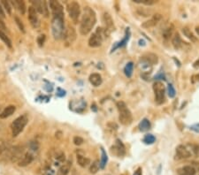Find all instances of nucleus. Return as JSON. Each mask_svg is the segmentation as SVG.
I'll return each instance as SVG.
<instances>
[{"label":"nucleus","instance_id":"nucleus-1","mask_svg":"<svg viewBox=\"0 0 199 175\" xmlns=\"http://www.w3.org/2000/svg\"><path fill=\"white\" fill-rule=\"evenodd\" d=\"M96 16L95 11L88 7L86 6L84 7L81 14V19L80 22V29L79 31L81 36H87L91 32L93 29L94 26L96 25Z\"/></svg>","mask_w":199,"mask_h":175},{"label":"nucleus","instance_id":"nucleus-2","mask_svg":"<svg viewBox=\"0 0 199 175\" xmlns=\"http://www.w3.org/2000/svg\"><path fill=\"white\" fill-rule=\"evenodd\" d=\"M51 33L56 40L63 38L65 33V24H64V15L53 16L51 21Z\"/></svg>","mask_w":199,"mask_h":175},{"label":"nucleus","instance_id":"nucleus-37","mask_svg":"<svg viewBox=\"0 0 199 175\" xmlns=\"http://www.w3.org/2000/svg\"><path fill=\"white\" fill-rule=\"evenodd\" d=\"M172 34H173V29L169 27V28H167V29H165L164 30L163 36H164L165 39H168V38H170V36H172Z\"/></svg>","mask_w":199,"mask_h":175},{"label":"nucleus","instance_id":"nucleus-39","mask_svg":"<svg viewBox=\"0 0 199 175\" xmlns=\"http://www.w3.org/2000/svg\"><path fill=\"white\" fill-rule=\"evenodd\" d=\"M73 141V143H74L75 145L79 146V145H81V144L83 143L84 141H83V139H82L81 137H80V136H74Z\"/></svg>","mask_w":199,"mask_h":175},{"label":"nucleus","instance_id":"nucleus-27","mask_svg":"<svg viewBox=\"0 0 199 175\" xmlns=\"http://www.w3.org/2000/svg\"><path fill=\"white\" fill-rule=\"evenodd\" d=\"M182 33H183V35H184L188 39H189L191 42L195 43V42L197 41L196 37L194 36V34H193L188 28H183V29H182Z\"/></svg>","mask_w":199,"mask_h":175},{"label":"nucleus","instance_id":"nucleus-8","mask_svg":"<svg viewBox=\"0 0 199 175\" xmlns=\"http://www.w3.org/2000/svg\"><path fill=\"white\" fill-rule=\"evenodd\" d=\"M31 4L33 5V7L36 9L37 13L40 14H43L44 17H49V6L48 3L46 1H31Z\"/></svg>","mask_w":199,"mask_h":175},{"label":"nucleus","instance_id":"nucleus-24","mask_svg":"<svg viewBox=\"0 0 199 175\" xmlns=\"http://www.w3.org/2000/svg\"><path fill=\"white\" fill-rule=\"evenodd\" d=\"M77 164L81 166V167H87L89 164H90V159L86 157V156H81V155H78L77 156Z\"/></svg>","mask_w":199,"mask_h":175},{"label":"nucleus","instance_id":"nucleus-7","mask_svg":"<svg viewBox=\"0 0 199 175\" xmlns=\"http://www.w3.org/2000/svg\"><path fill=\"white\" fill-rule=\"evenodd\" d=\"M153 89L155 93V101L157 104H161L165 102V89L161 81H157L153 85Z\"/></svg>","mask_w":199,"mask_h":175},{"label":"nucleus","instance_id":"nucleus-25","mask_svg":"<svg viewBox=\"0 0 199 175\" xmlns=\"http://www.w3.org/2000/svg\"><path fill=\"white\" fill-rule=\"evenodd\" d=\"M172 44L173 46L174 47V49L178 50L181 47V44H182V41H181V38H180V36L176 33L174 34V36H173V39H172Z\"/></svg>","mask_w":199,"mask_h":175},{"label":"nucleus","instance_id":"nucleus-4","mask_svg":"<svg viewBox=\"0 0 199 175\" xmlns=\"http://www.w3.org/2000/svg\"><path fill=\"white\" fill-rule=\"evenodd\" d=\"M117 108L120 112L119 120L121 121V123L124 126L130 125L133 120V118H132V114H131L130 111L128 110V108L127 107L126 104L122 101H120L117 103Z\"/></svg>","mask_w":199,"mask_h":175},{"label":"nucleus","instance_id":"nucleus-13","mask_svg":"<svg viewBox=\"0 0 199 175\" xmlns=\"http://www.w3.org/2000/svg\"><path fill=\"white\" fill-rule=\"evenodd\" d=\"M162 20V15L160 14H154L150 20H148L147 21L143 22L142 24V27L144 29H150V28H153L156 25L158 24V22Z\"/></svg>","mask_w":199,"mask_h":175},{"label":"nucleus","instance_id":"nucleus-9","mask_svg":"<svg viewBox=\"0 0 199 175\" xmlns=\"http://www.w3.org/2000/svg\"><path fill=\"white\" fill-rule=\"evenodd\" d=\"M76 37H77V35L74 28L70 25L67 26L66 29H65V33L63 36V38L66 45H71L72 44H73V42L76 40Z\"/></svg>","mask_w":199,"mask_h":175},{"label":"nucleus","instance_id":"nucleus-46","mask_svg":"<svg viewBox=\"0 0 199 175\" xmlns=\"http://www.w3.org/2000/svg\"><path fill=\"white\" fill-rule=\"evenodd\" d=\"M197 66H199V59L196 62H195V64H194V67H197Z\"/></svg>","mask_w":199,"mask_h":175},{"label":"nucleus","instance_id":"nucleus-18","mask_svg":"<svg viewBox=\"0 0 199 175\" xmlns=\"http://www.w3.org/2000/svg\"><path fill=\"white\" fill-rule=\"evenodd\" d=\"M23 152V149L21 147H14V149L12 150V154H11V160L12 162H16V161H20L21 159V155Z\"/></svg>","mask_w":199,"mask_h":175},{"label":"nucleus","instance_id":"nucleus-19","mask_svg":"<svg viewBox=\"0 0 199 175\" xmlns=\"http://www.w3.org/2000/svg\"><path fill=\"white\" fill-rule=\"evenodd\" d=\"M89 82L94 86V87H98L100 86L103 82V79H102V76L99 74H90L89 78Z\"/></svg>","mask_w":199,"mask_h":175},{"label":"nucleus","instance_id":"nucleus-17","mask_svg":"<svg viewBox=\"0 0 199 175\" xmlns=\"http://www.w3.org/2000/svg\"><path fill=\"white\" fill-rule=\"evenodd\" d=\"M112 151L117 156H122L125 154V147L120 140H117L116 144L112 147Z\"/></svg>","mask_w":199,"mask_h":175},{"label":"nucleus","instance_id":"nucleus-22","mask_svg":"<svg viewBox=\"0 0 199 175\" xmlns=\"http://www.w3.org/2000/svg\"><path fill=\"white\" fill-rule=\"evenodd\" d=\"M139 66H140L141 70H143L144 73H148V72L150 73L151 71V69H152V65L148 60H146L145 59H143V57L140 59Z\"/></svg>","mask_w":199,"mask_h":175},{"label":"nucleus","instance_id":"nucleus-34","mask_svg":"<svg viewBox=\"0 0 199 175\" xmlns=\"http://www.w3.org/2000/svg\"><path fill=\"white\" fill-rule=\"evenodd\" d=\"M101 152H102V159L100 162V167L103 169V168H105V166L107 163V155H106V151L104 150V149H101Z\"/></svg>","mask_w":199,"mask_h":175},{"label":"nucleus","instance_id":"nucleus-35","mask_svg":"<svg viewBox=\"0 0 199 175\" xmlns=\"http://www.w3.org/2000/svg\"><path fill=\"white\" fill-rule=\"evenodd\" d=\"M0 4L3 6V7L5 8V10L6 11V13L8 14H12V7L10 6V3H8L7 1H6V0H2V1L0 2Z\"/></svg>","mask_w":199,"mask_h":175},{"label":"nucleus","instance_id":"nucleus-15","mask_svg":"<svg viewBox=\"0 0 199 175\" xmlns=\"http://www.w3.org/2000/svg\"><path fill=\"white\" fill-rule=\"evenodd\" d=\"M34 160V156L30 153V152H27L23 157L18 162V164L19 166H21V167H24V166H27L29 164H30Z\"/></svg>","mask_w":199,"mask_h":175},{"label":"nucleus","instance_id":"nucleus-23","mask_svg":"<svg viewBox=\"0 0 199 175\" xmlns=\"http://www.w3.org/2000/svg\"><path fill=\"white\" fill-rule=\"evenodd\" d=\"M72 166V162L70 160L66 161L60 167L58 172V175H67V173L69 172L70 169Z\"/></svg>","mask_w":199,"mask_h":175},{"label":"nucleus","instance_id":"nucleus-42","mask_svg":"<svg viewBox=\"0 0 199 175\" xmlns=\"http://www.w3.org/2000/svg\"><path fill=\"white\" fill-rule=\"evenodd\" d=\"M6 143H2V144H0V156H1L2 154H3V152L6 149Z\"/></svg>","mask_w":199,"mask_h":175},{"label":"nucleus","instance_id":"nucleus-38","mask_svg":"<svg viewBox=\"0 0 199 175\" xmlns=\"http://www.w3.org/2000/svg\"><path fill=\"white\" fill-rule=\"evenodd\" d=\"M45 39H46L45 35H40V36L37 37V44H38V46H39V47H43V46H44V42H45Z\"/></svg>","mask_w":199,"mask_h":175},{"label":"nucleus","instance_id":"nucleus-45","mask_svg":"<svg viewBox=\"0 0 199 175\" xmlns=\"http://www.w3.org/2000/svg\"><path fill=\"white\" fill-rule=\"evenodd\" d=\"M0 17L1 18H5L6 17V14L4 12V9H3V6L0 4Z\"/></svg>","mask_w":199,"mask_h":175},{"label":"nucleus","instance_id":"nucleus-5","mask_svg":"<svg viewBox=\"0 0 199 175\" xmlns=\"http://www.w3.org/2000/svg\"><path fill=\"white\" fill-rule=\"evenodd\" d=\"M29 119L27 117V115H22L20 116L19 118H17L12 124V133H13V136L16 137L18 136L22 130L24 129V127L26 126V125L28 124Z\"/></svg>","mask_w":199,"mask_h":175},{"label":"nucleus","instance_id":"nucleus-3","mask_svg":"<svg viewBox=\"0 0 199 175\" xmlns=\"http://www.w3.org/2000/svg\"><path fill=\"white\" fill-rule=\"evenodd\" d=\"M110 32L105 29L97 28L96 30L91 35V36L88 39V46L91 48H97L100 47L103 44V41L105 38H106L109 36Z\"/></svg>","mask_w":199,"mask_h":175},{"label":"nucleus","instance_id":"nucleus-11","mask_svg":"<svg viewBox=\"0 0 199 175\" xmlns=\"http://www.w3.org/2000/svg\"><path fill=\"white\" fill-rule=\"evenodd\" d=\"M29 21L31 24V26L35 29L38 28L40 26V21L37 16V12L33 6H30L29 8Z\"/></svg>","mask_w":199,"mask_h":175},{"label":"nucleus","instance_id":"nucleus-16","mask_svg":"<svg viewBox=\"0 0 199 175\" xmlns=\"http://www.w3.org/2000/svg\"><path fill=\"white\" fill-rule=\"evenodd\" d=\"M195 170L191 165H185L177 170L178 175H195Z\"/></svg>","mask_w":199,"mask_h":175},{"label":"nucleus","instance_id":"nucleus-30","mask_svg":"<svg viewBox=\"0 0 199 175\" xmlns=\"http://www.w3.org/2000/svg\"><path fill=\"white\" fill-rule=\"evenodd\" d=\"M133 69H134V64L133 62H129L127 64V66H125L124 68V72H125V74L130 78L132 76V74H133Z\"/></svg>","mask_w":199,"mask_h":175},{"label":"nucleus","instance_id":"nucleus-33","mask_svg":"<svg viewBox=\"0 0 199 175\" xmlns=\"http://www.w3.org/2000/svg\"><path fill=\"white\" fill-rule=\"evenodd\" d=\"M155 141H156V138L152 134H147L143 138V142L146 144H152L155 142Z\"/></svg>","mask_w":199,"mask_h":175},{"label":"nucleus","instance_id":"nucleus-36","mask_svg":"<svg viewBox=\"0 0 199 175\" xmlns=\"http://www.w3.org/2000/svg\"><path fill=\"white\" fill-rule=\"evenodd\" d=\"M14 21H15V22H16L18 28L20 29V30H21V32L25 33V27H24V25H23L21 20L18 16H14Z\"/></svg>","mask_w":199,"mask_h":175},{"label":"nucleus","instance_id":"nucleus-44","mask_svg":"<svg viewBox=\"0 0 199 175\" xmlns=\"http://www.w3.org/2000/svg\"><path fill=\"white\" fill-rule=\"evenodd\" d=\"M191 166L195 170V171H199V163H197V162H192V165Z\"/></svg>","mask_w":199,"mask_h":175},{"label":"nucleus","instance_id":"nucleus-26","mask_svg":"<svg viewBox=\"0 0 199 175\" xmlns=\"http://www.w3.org/2000/svg\"><path fill=\"white\" fill-rule=\"evenodd\" d=\"M143 59H145L146 60H148L152 66L153 65H155V64H157L158 63V56L157 55H155V54H153V53H147V54H145V55H143Z\"/></svg>","mask_w":199,"mask_h":175},{"label":"nucleus","instance_id":"nucleus-43","mask_svg":"<svg viewBox=\"0 0 199 175\" xmlns=\"http://www.w3.org/2000/svg\"><path fill=\"white\" fill-rule=\"evenodd\" d=\"M191 130L196 132V133H199V124H195V125H193L191 127Z\"/></svg>","mask_w":199,"mask_h":175},{"label":"nucleus","instance_id":"nucleus-14","mask_svg":"<svg viewBox=\"0 0 199 175\" xmlns=\"http://www.w3.org/2000/svg\"><path fill=\"white\" fill-rule=\"evenodd\" d=\"M103 22H104V25H105V29L108 30L109 32H111L113 29V28H114L113 20V18H112V16L109 13H104Z\"/></svg>","mask_w":199,"mask_h":175},{"label":"nucleus","instance_id":"nucleus-31","mask_svg":"<svg viewBox=\"0 0 199 175\" xmlns=\"http://www.w3.org/2000/svg\"><path fill=\"white\" fill-rule=\"evenodd\" d=\"M99 168H100V162H99L98 160H96L91 164V166L89 168V171H90V173L95 174V173H96L99 171Z\"/></svg>","mask_w":199,"mask_h":175},{"label":"nucleus","instance_id":"nucleus-40","mask_svg":"<svg viewBox=\"0 0 199 175\" xmlns=\"http://www.w3.org/2000/svg\"><path fill=\"white\" fill-rule=\"evenodd\" d=\"M168 95L170 97H174V96H175V89H173V85H171V84L168 85Z\"/></svg>","mask_w":199,"mask_h":175},{"label":"nucleus","instance_id":"nucleus-47","mask_svg":"<svg viewBox=\"0 0 199 175\" xmlns=\"http://www.w3.org/2000/svg\"><path fill=\"white\" fill-rule=\"evenodd\" d=\"M195 32H196V34H197V35L199 36V26L195 28Z\"/></svg>","mask_w":199,"mask_h":175},{"label":"nucleus","instance_id":"nucleus-21","mask_svg":"<svg viewBox=\"0 0 199 175\" xmlns=\"http://www.w3.org/2000/svg\"><path fill=\"white\" fill-rule=\"evenodd\" d=\"M16 111V107L14 105H9L4 109V111L0 113V119H6L12 116Z\"/></svg>","mask_w":199,"mask_h":175},{"label":"nucleus","instance_id":"nucleus-28","mask_svg":"<svg viewBox=\"0 0 199 175\" xmlns=\"http://www.w3.org/2000/svg\"><path fill=\"white\" fill-rule=\"evenodd\" d=\"M0 39H1L6 44V45L7 47L12 48V41L10 40V38L7 36V35L1 29H0Z\"/></svg>","mask_w":199,"mask_h":175},{"label":"nucleus","instance_id":"nucleus-10","mask_svg":"<svg viewBox=\"0 0 199 175\" xmlns=\"http://www.w3.org/2000/svg\"><path fill=\"white\" fill-rule=\"evenodd\" d=\"M49 7L51 8L52 16H58V15H64V8L63 6L55 0H51L49 2Z\"/></svg>","mask_w":199,"mask_h":175},{"label":"nucleus","instance_id":"nucleus-20","mask_svg":"<svg viewBox=\"0 0 199 175\" xmlns=\"http://www.w3.org/2000/svg\"><path fill=\"white\" fill-rule=\"evenodd\" d=\"M11 4L21 14H25L27 8H26V5L25 2L22 1V0H15V1H11Z\"/></svg>","mask_w":199,"mask_h":175},{"label":"nucleus","instance_id":"nucleus-12","mask_svg":"<svg viewBox=\"0 0 199 175\" xmlns=\"http://www.w3.org/2000/svg\"><path fill=\"white\" fill-rule=\"evenodd\" d=\"M191 156L190 150L184 145H179L176 148V157L178 159H187Z\"/></svg>","mask_w":199,"mask_h":175},{"label":"nucleus","instance_id":"nucleus-41","mask_svg":"<svg viewBox=\"0 0 199 175\" xmlns=\"http://www.w3.org/2000/svg\"><path fill=\"white\" fill-rule=\"evenodd\" d=\"M29 148H30V149H32V150H37L38 148H39V144H38L37 141H30V143H29Z\"/></svg>","mask_w":199,"mask_h":175},{"label":"nucleus","instance_id":"nucleus-6","mask_svg":"<svg viewBox=\"0 0 199 175\" xmlns=\"http://www.w3.org/2000/svg\"><path fill=\"white\" fill-rule=\"evenodd\" d=\"M66 10H67L68 15H69V17L71 18V20H72L74 23H77L78 21H79L80 16L81 15L80 5H79L77 2H75V1L70 2V3L67 4Z\"/></svg>","mask_w":199,"mask_h":175},{"label":"nucleus","instance_id":"nucleus-32","mask_svg":"<svg viewBox=\"0 0 199 175\" xmlns=\"http://www.w3.org/2000/svg\"><path fill=\"white\" fill-rule=\"evenodd\" d=\"M133 2L137 4H143L145 6H152L156 3L154 0H133Z\"/></svg>","mask_w":199,"mask_h":175},{"label":"nucleus","instance_id":"nucleus-29","mask_svg":"<svg viewBox=\"0 0 199 175\" xmlns=\"http://www.w3.org/2000/svg\"><path fill=\"white\" fill-rule=\"evenodd\" d=\"M150 128V123L149 119H143L139 124V129L142 132H145V131H148Z\"/></svg>","mask_w":199,"mask_h":175}]
</instances>
